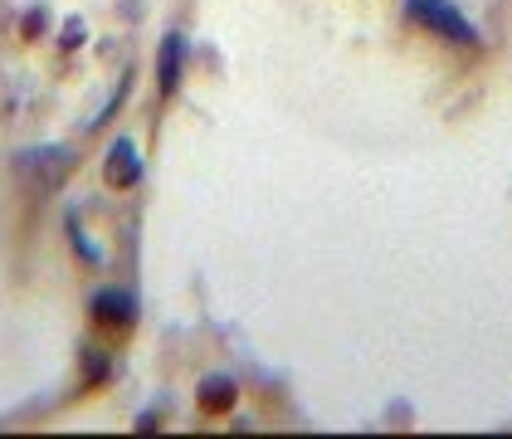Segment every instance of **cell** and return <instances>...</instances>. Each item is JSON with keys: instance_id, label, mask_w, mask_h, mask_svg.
Here are the masks:
<instances>
[{"instance_id": "1", "label": "cell", "mask_w": 512, "mask_h": 439, "mask_svg": "<svg viewBox=\"0 0 512 439\" xmlns=\"http://www.w3.org/2000/svg\"><path fill=\"white\" fill-rule=\"evenodd\" d=\"M405 10L425 25V30H434V35H444V40H459V44H473L478 35L469 30V20L449 5V0H405Z\"/></svg>"}, {"instance_id": "2", "label": "cell", "mask_w": 512, "mask_h": 439, "mask_svg": "<svg viewBox=\"0 0 512 439\" xmlns=\"http://www.w3.org/2000/svg\"><path fill=\"white\" fill-rule=\"evenodd\" d=\"M181 35H166L161 40V59H157V69H161V93H176V79H181Z\"/></svg>"}, {"instance_id": "3", "label": "cell", "mask_w": 512, "mask_h": 439, "mask_svg": "<svg viewBox=\"0 0 512 439\" xmlns=\"http://www.w3.org/2000/svg\"><path fill=\"white\" fill-rule=\"evenodd\" d=\"M108 176H113L118 186H132V181L142 176V161L132 152V142H118V147L108 152Z\"/></svg>"}, {"instance_id": "4", "label": "cell", "mask_w": 512, "mask_h": 439, "mask_svg": "<svg viewBox=\"0 0 512 439\" xmlns=\"http://www.w3.org/2000/svg\"><path fill=\"white\" fill-rule=\"evenodd\" d=\"M93 318L127 327V322H132V298H127V293H98V298H93Z\"/></svg>"}, {"instance_id": "5", "label": "cell", "mask_w": 512, "mask_h": 439, "mask_svg": "<svg viewBox=\"0 0 512 439\" xmlns=\"http://www.w3.org/2000/svg\"><path fill=\"white\" fill-rule=\"evenodd\" d=\"M235 405V381H225V376H210L205 386H200V410H230Z\"/></svg>"}]
</instances>
